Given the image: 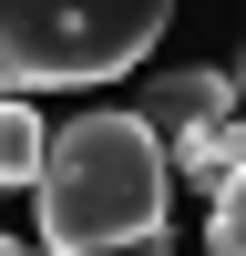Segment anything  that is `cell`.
Instances as JSON below:
<instances>
[{
    "instance_id": "cell-1",
    "label": "cell",
    "mask_w": 246,
    "mask_h": 256,
    "mask_svg": "<svg viewBox=\"0 0 246 256\" xmlns=\"http://www.w3.org/2000/svg\"><path fill=\"white\" fill-rule=\"evenodd\" d=\"M31 195H41V256H82L113 236H154L164 195H174V164L144 134V113H82L52 134Z\"/></svg>"
},
{
    "instance_id": "cell-2",
    "label": "cell",
    "mask_w": 246,
    "mask_h": 256,
    "mask_svg": "<svg viewBox=\"0 0 246 256\" xmlns=\"http://www.w3.org/2000/svg\"><path fill=\"white\" fill-rule=\"evenodd\" d=\"M174 0H0V92H82L134 72Z\"/></svg>"
},
{
    "instance_id": "cell-3",
    "label": "cell",
    "mask_w": 246,
    "mask_h": 256,
    "mask_svg": "<svg viewBox=\"0 0 246 256\" xmlns=\"http://www.w3.org/2000/svg\"><path fill=\"white\" fill-rule=\"evenodd\" d=\"M236 102H246V92H236V72H205V62H195V72L144 82L134 113H144V134H154V144H184V134H205V123H226Z\"/></svg>"
},
{
    "instance_id": "cell-4",
    "label": "cell",
    "mask_w": 246,
    "mask_h": 256,
    "mask_svg": "<svg viewBox=\"0 0 246 256\" xmlns=\"http://www.w3.org/2000/svg\"><path fill=\"white\" fill-rule=\"evenodd\" d=\"M164 164H174L184 184H226V174L246 164V102H236L226 123H205V134H184V144H164Z\"/></svg>"
},
{
    "instance_id": "cell-5",
    "label": "cell",
    "mask_w": 246,
    "mask_h": 256,
    "mask_svg": "<svg viewBox=\"0 0 246 256\" xmlns=\"http://www.w3.org/2000/svg\"><path fill=\"white\" fill-rule=\"evenodd\" d=\"M41 154H52L41 113L20 92H0V195H31V184H41Z\"/></svg>"
},
{
    "instance_id": "cell-6",
    "label": "cell",
    "mask_w": 246,
    "mask_h": 256,
    "mask_svg": "<svg viewBox=\"0 0 246 256\" xmlns=\"http://www.w3.org/2000/svg\"><path fill=\"white\" fill-rule=\"evenodd\" d=\"M205 256H246V164L216 184V216H205Z\"/></svg>"
},
{
    "instance_id": "cell-7",
    "label": "cell",
    "mask_w": 246,
    "mask_h": 256,
    "mask_svg": "<svg viewBox=\"0 0 246 256\" xmlns=\"http://www.w3.org/2000/svg\"><path fill=\"white\" fill-rule=\"evenodd\" d=\"M82 256H174V246H164V226H154V236H113V246H82Z\"/></svg>"
},
{
    "instance_id": "cell-8",
    "label": "cell",
    "mask_w": 246,
    "mask_h": 256,
    "mask_svg": "<svg viewBox=\"0 0 246 256\" xmlns=\"http://www.w3.org/2000/svg\"><path fill=\"white\" fill-rule=\"evenodd\" d=\"M0 256H41V246H20V236H0Z\"/></svg>"
},
{
    "instance_id": "cell-9",
    "label": "cell",
    "mask_w": 246,
    "mask_h": 256,
    "mask_svg": "<svg viewBox=\"0 0 246 256\" xmlns=\"http://www.w3.org/2000/svg\"><path fill=\"white\" fill-rule=\"evenodd\" d=\"M236 92H246V62H236Z\"/></svg>"
}]
</instances>
